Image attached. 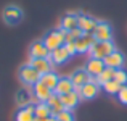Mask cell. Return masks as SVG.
Here are the masks:
<instances>
[{
  "mask_svg": "<svg viewBox=\"0 0 127 121\" xmlns=\"http://www.w3.org/2000/svg\"><path fill=\"white\" fill-rule=\"evenodd\" d=\"M18 78L24 87H34L40 81V74H39V71L31 63H24L18 69Z\"/></svg>",
  "mask_w": 127,
  "mask_h": 121,
  "instance_id": "obj_1",
  "label": "cell"
},
{
  "mask_svg": "<svg viewBox=\"0 0 127 121\" xmlns=\"http://www.w3.org/2000/svg\"><path fill=\"white\" fill-rule=\"evenodd\" d=\"M66 32L63 28H58V29H52V31H48L45 36H43V44L47 45V49L50 50V52H53V50H56L58 47L64 45L66 42Z\"/></svg>",
  "mask_w": 127,
  "mask_h": 121,
  "instance_id": "obj_2",
  "label": "cell"
},
{
  "mask_svg": "<svg viewBox=\"0 0 127 121\" xmlns=\"http://www.w3.org/2000/svg\"><path fill=\"white\" fill-rule=\"evenodd\" d=\"M116 50V45L113 40H106V42H100V40H95V44L92 45L89 55L90 58H98V60H105L109 53H113Z\"/></svg>",
  "mask_w": 127,
  "mask_h": 121,
  "instance_id": "obj_3",
  "label": "cell"
},
{
  "mask_svg": "<svg viewBox=\"0 0 127 121\" xmlns=\"http://www.w3.org/2000/svg\"><path fill=\"white\" fill-rule=\"evenodd\" d=\"M23 10L19 8L18 5H6L2 11V18L6 24L10 26H15V24H19L23 19Z\"/></svg>",
  "mask_w": 127,
  "mask_h": 121,
  "instance_id": "obj_4",
  "label": "cell"
},
{
  "mask_svg": "<svg viewBox=\"0 0 127 121\" xmlns=\"http://www.w3.org/2000/svg\"><path fill=\"white\" fill-rule=\"evenodd\" d=\"M93 37L100 42H106V40H113V28L108 21H98L95 31H93Z\"/></svg>",
  "mask_w": 127,
  "mask_h": 121,
  "instance_id": "obj_5",
  "label": "cell"
},
{
  "mask_svg": "<svg viewBox=\"0 0 127 121\" xmlns=\"http://www.w3.org/2000/svg\"><path fill=\"white\" fill-rule=\"evenodd\" d=\"M103 61H105V66H106V68L119 69V68H124V65H126V57H124V53H122L121 50L116 49L114 52L109 53V55L106 57Z\"/></svg>",
  "mask_w": 127,
  "mask_h": 121,
  "instance_id": "obj_6",
  "label": "cell"
},
{
  "mask_svg": "<svg viewBox=\"0 0 127 121\" xmlns=\"http://www.w3.org/2000/svg\"><path fill=\"white\" fill-rule=\"evenodd\" d=\"M50 50L47 49V45L43 44L42 39L34 40L29 47V57L31 58H50Z\"/></svg>",
  "mask_w": 127,
  "mask_h": 121,
  "instance_id": "obj_7",
  "label": "cell"
},
{
  "mask_svg": "<svg viewBox=\"0 0 127 121\" xmlns=\"http://www.w3.org/2000/svg\"><path fill=\"white\" fill-rule=\"evenodd\" d=\"M71 81H72V84H74V89L79 90L82 86H85L87 82L93 81V78L89 74V71H87L85 68H77V69H76V71L71 74Z\"/></svg>",
  "mask_w": 127,
  "mask_h": 121,
  "instance_id": "obj_8",
  "label": "cell"
},
{
  "mask_svg": "<svg viewBox=\"0 0 127 121\" xmlns=\"http://www.w3.org/2000/svg\"><path fill=\"white\" fill-rule=\"evenodd\" d=\"M100 89H101V86H100V84L96 82L95 79L90 81V82H87L85 86H82L81 89H79L81 99H84V100H92V99H95V97L100 94Z\"/></svg>",
  "mask_w": 127,
  "mask_h": 121,
  "instance_id": "obj_9",
  "label": "cell"
},
{
  "mask_svg": "<svg viewBox=\"0 0 127 121\" xmlns=\"http://www.w3.org/2000/svg\"><path fill=\"white\" fill-rule=\"evenodd\" d=\"M96 24H98V21L93 16L85 15V13H79V29L84 34H93Z\"/></svg>",
  "mask_w": 127,
  "mask_h": 121,
  "instance_id": "obj_10",
  "label": "cell"
},
{
  "mask_svg": "<svg viewBox=\"0 0 127 121\" xmlns=\"http://www.w3.org/2000/svg\"><path fill=\"white\" fill-rule=\"evenodd\" d=\"M32 97H34V94H32L31 87H21V89L16 90V95H15L16 105H18L19 108L28 107L29 103H32Z\"/></svg>",
  "mask_w": 127,
  "mask_h": 121,
  "instance_id": "obj_11",
  "label": "cell"
},
{
  "mask_svg": "<svg viewBox=\"0 0 127 121\" xmlns=\"http://www.w3.org/2000/svg\"><path fill=\"white\" fill-rule=\"evenodd\" d=\"M35 69L39 71V74H47V73L53 71V63L50 58H29V61Z\"/></svg>",
  "mask_w": 127,
  "mask_h": 121,
  "instance_id": "obj_12",
  "label": "cell"
},
{
  "mask_svg": "<svg viewBox=\"0 0 127 121\" xmlns=\"http://www.w3.org/2000/svg\"><path fill=\"white\" fill-rule=\"evenodd\" d=\"M60 99H61V102H63L64 110H71L72 112V110L79 105V102H81V94H79V90H72V92H69V94L60 95Z\"/></svg>",
  "mask_w": 127,
  "mask_h": 121,
  "instance_id": "obj_13",
  "label": "cell"
},
{
  "mask_svg": "<svg viewBox=\"0 0 127 121\" xmlns=\"http://www.w3.org/2000/svg\"><path fill=\"white\" fill-rule=\"evenodd\" d=\"M72 90H76V89H74V84L71 81V76H60V81H58V84H56L53 92L56 95H64V94H69Z\"/></svg>",
  "mask_w": 127,
  "mask_h": 121,
  "instance_id": "obj_14",
  "label": "cell"
},
{
  "mask_svg": "<svg viewBox=\"0 0 127 121\" xmlns=\"http://www.w3.org/2000/svg\"><path fill=\"white\" fill-rule=\"evenodd\" d=\"M60 28H63L64 31H72V29L79 28V13H66L61 18Z\"/></svg>",
  "mask_w": 127,
  "mask_h": 121,
  "instance_id": "obj_15",
  "label": "cell"
},
{
  "mask_svg": "<svg viewBox=\"0 0 127 121\" xmlns=\"http://www.w3.org/2000/svg\"><path fill=\"white\" fill-rule=\"evenodd\" d=\"M35 118V105L34 103H29L28 107H23L18 108L15 115V121H34Z\"/></svg>",
  "mask_w": 127,
  "mask_h": 121,
  "instance_id": "obj_16",
  "label": "cell"
},
{
  "mask_svg": "<svg viewBox=\"0 0 127 121\" xmlns=\"http://www.w3.org/2000/svg\"><path fill=\"white\" fill-rule=\"evenodd\" d=\"M105 68H106L105 61H103V60H98V58H89V61H87V65H85V69L89 71V74L92 76V78L100 76Z\"/></svg>",
  "mask_w": 127,
  "mask_h": 121,
  "instance_id": "obj_17",
  "label": "cell"
},
{
  "mask_svg": "<svg viewBox=\"0 0 127 121\" xmlns=\"http://www.w3.org/2000/svg\"><path fill=\"white\" fill-rule=\"evenodd\" d=\"M93 44H95V37H93V34H84L81 39L76 40L77 53H89Z\"/></svg>",
  "mask_w": 127,
  "mask_h": 121,
  "instance_id": "obj_18",
  "label": "cell"
},
{
  "mask_svg": "<svg viewBox=\"0 0 127 121\" xmlns=\"http://www.w3.org/2000/svg\"><path fill=\"white\" fill-rule=\"evenodd\" d=\"M69 58H71V55L68 53V50H66L64 45L58 47L56 50H53V52L50 53V60H52L53 65H63V63H66Z\"/></svg>",
  "mask_w": 127,
  "mask_h": 121,
  "instance_id": "obj_19",
  "label": "cell"
},
{
  "mask_svg": "<svg viewBox=\"0 0 127 121\" xmlns=\"http://www.w3.org/2000/svg\"><path fill=\"white\" fill-rule=\"evenodd\" d=\"M32 94L37 97L39 102H47V100L52 97L53 90H52V89H48V87H47L43 82H40V81H39V82L35 84L34 87H32Z\"/></svg>",
  "mask_w": 127,
  "mask_h": 121,
  "instance_id": "obj_20",
  "label": "cell"
},
{
  "mask_svg": "<svg viewBox=\"0 0 127 121\" xmlns=\"http://www.w3.org/2000/svg\"><path fill=\"white\" fill-rule=\"evenodd\" d=\"M47 105L50 107L52 116H58L60 113L64 110V107H63V102H61V99H60V95H56L55 92H53V94H52V97L47 100Z\"/></svg>",
  "mask_w": 127,
  "mask_h": 121,
  "instance_id": "obj_21",
  "label": "cell"
},
{
  "mask_svg": "<svg viewBox=\"0 0 127 121\" xmlns=\"http://www.w3.org/2000/svg\"><path fill=\"white\" fill-rule=\"evenodd\" d=\"M58 81H60V76L56 74L55 71H50V73H47V74H42L40 76V82H43L48 89H52V90H55Z\"/></svg>",
  "mask_w": 127,
  "mask_h": 121,
  "instance_id": "obj_22",
  "label": "cell"
},
{
  "mask_svg": "<svg viewBox=\"0 0 127 121\" xmlns=\"http://www.w3.org/2000/svg\"><path fill=\"white\" fill-rule=\"evenodd\" d=\"M114 74H116V69H113V68H105L101 74L96 76V78H93V79H95L96 82L100 84V86H103L105 82H108V81H113V79H114Z\"/></svg>",
  "mask_w": 127,
  "mask_h": 121,
  "instance_id": "obj_23",
  "label": "cell"
},
{
  "mask_svg": "<svg viewBox=\"0 0 127 121\" xmlns=\"http://www.w3.org/2000/svg\"><path fill=\"white\" fill-rule=\"evenodd\" d=\"M35 116L37 118H50L52 116V112H50V107L47 105V102L35 103Z\"/></svg>",
  "mask_w": 127,
  "mask_h": 121,
  "instance_id": "obj_24",
  "label": "cell"
},
{
  "mask_svg": "<svg viewBox=\"0 0 127 121\" xmlns=\"http://www.w3.org/2000/svg\"><path fill=\"white\" fill-rule=\"evenodd\" d=\"M121 87H122L121 84H119V82H116V81L113 79V81H108V82H105V84H103V86H101V89L105 90L106 94H109V95H118V94H119V90H121Z\"/></svg>",
  "mask_w": 127,
  "mask_h": 121,
  "instance_id": "obj_25",
  "label": "cell"
},
{
  "mask_svg": "<svg viewBox=\"0 0 127 121\" xmlns=\"http://www.w3.org/2000/svg\"><path fill=\"white\" fill-rule=\"evenodd\" d=\"M114 81H116V82H119L121 86H127V71H126L124 68H119V69H116Z\"/></svg>",
  "mask_w": 127,
  "mask_h": 121,
  "instance_id": "obj_26",
  "label": "cell"
},
{
  "mask_svg": "<svg viewBox=\"0 0 127 121\" xmlns=\"http://www.w3.org/2000/svg\"><path fill=\"white\" fill-rule=\"evenodd\" d=\"M56 118H58V121H74V115L71 110H63Z\"/></svg>",
  "mask_w": 127,
  "mask_h": 121,
  "instance_id": "obj_27",
  "label": "cell"
},
{
  "mask_svg": "<svg viewBox=\"0 0 127 121\" xmlns=\"http://www.w3.org/2000/svg\"><path fill=\"white\" fill-rule=\"evenodd\" d=\"M118 100L122 105H127V86L121 87V90H119V94H118Z\"/></svg>",
  "mask_w": 127,
  "mask_h": 121,
  "instance_id": "obj_28",
  "label": "cell"
},
{
  "mask_svg": "<svg viewBox=\"0 0 127 121\" xmlns=\"http://www.w3.org/2000/svg\"><path fill=\"white\" fill-rule=\"evenodd\" d=\"M64 47H66V50H68V53L71 57L77 55V47H76V42H66Z\"/></svg>",
  "mask_w": 127,
  "mask_h": 121,
  "instance_id": "obj_29",
  "label": "cell"
},
{
  "mask_svg": "<svg viewBox=\"0 0 127 121\" xmlns=\"http://www.w3.org/2000/svg\"><path fill=\"white\" fill-rule=\"evenodd\" d=\"M47 120H48V118H37V116L34 118V121H47Z\"/></svg>",
  "mask_w": 127,
  "mask_h": 121,
  "instance_id": "obj_30",
  "label": "cell"
},
{
  "mask_svg": "<svg viewBox=\"0 0 127 121\" xmlns=\"http://www.w3.org/2000/svg\"><path fill=\"white\" fill-rule=\"evenodd\" d=\"M47 121H58V118H56V116H50V118L47 120Z\"/></svg>",
  "mask_w": 127,
  "mask_h": 121,
  "instance_id": "obj_31",
  "label": "cell"
}]
</instances>
